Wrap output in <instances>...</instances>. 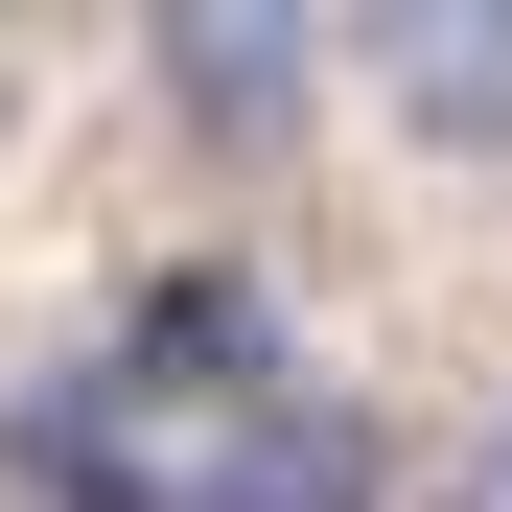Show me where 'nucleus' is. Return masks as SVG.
Segmentation results:
<instances>
[{"mask_svg": "<svg viewBox=\"0 0 512 512\" xmlns=\"http://www.w3.org/2000/svg\"><path fill=\"white\" fill-rule=\"evenodd\" d=\"M0 466L47 512H396V419L280 350L256 280H163L94 373L0 419Z\"/></svg>", "mask_w": 512, "mask_h": 512, "instance_id": "nucleus-1", "label": "nucleus"}, {"mask_svg": "<svg viewBox=\"0 0 512 512\" xmlns=\"http://www.w3.org/2000/svg\"><path fill=\"white\" fill-rule=\"evenodd\" d=\"M326 70H350L443 187H489V163H512V0H373V24H326Z\"/></svg>", "mask_w": 512, "mask_h": 512, "instance_id": "nucleus-2", "label": "nucleus"}, {"mask_svg": "<svg viewBox=\"0 0 512 512\" xmlns=\"http://www.w3.org/2000/svg\"><path fill=\"white\" fill-rule=\"evenodd\" d=\"M140 70H163V117L187 140H280V117H326V24H140Z\"/></svg>", "mask_w": 512, "mask_h": 512, "instance_id": "nucleus-3", "label": "nucleus"}, {"mask_svg": "<svg viewBox=\"0 0 512 512\" xmlns=\"http://www.w3.org/2000/svg\"><path fill=\"white\" fill-rule=\"evenodd\" d=\"M396 512H512V419H466L443 466H396Z\"/></svg>", "mask_w": 512, "mask_h": 512, "instance_id": "nucleus-4", "label": "nucleus"}]
</instances>
